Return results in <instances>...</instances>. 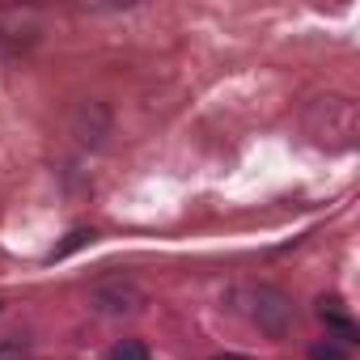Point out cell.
Returning <instances> with one entry per match:
<instances>
[{
	"mask_svg": "<svg viewBox=\"0 0 360 360\" xmlns=\"http://www.w3.org/2000/svg\"><path fill=\"white\" fill-rule=\"evenodd\" d=\"M318 318H322L326 330H335L339 339H356V322L339 309V301H322V305H318Z\"/></svg>",
	"mask_w": 360,
	"mask_h": 360,
	"instance_id": "obj_1",
	"label": "cell"
},
{
	"mask_svg": "<svg viewBox=\"0 0 360 360\" xmlns=\"http://www.w3.org/2000/svg\"><path fill=\"white\" fill-rule=\"evenodd\" d=\"M106 360H148V347H144L140 339H119V343L106 352Z\"/></svg>",
	"mask_w": 360,
	"mask_h": 360,
	"instance_id": "obj_2",
	"label": "cell"
},
{
	"mask_svg": "<svg viewBox=\"0 0 360 360\" xmlns=\"http://www.w3.org/2000/svg\"><path fill=\"white\" fill-rule=\"evenodd\" d=\"M309 360H347V347L335 343V339H322V343L309 347Z\"/></svg>",
	"mask_w": 360,
	"mask_h": 360,
	"instance_id": "obj_3",
	"label": "cell"
},
{
	"mask_svg": "<svg viewBox=\"0 0 360 360\" xmlns=\"http://www.w3.org/2000/svg\"><path fill=\"white\" fill-rule=\"evenodd\" d=\"M85 242H94V229H77V233H68V242L51 255V259H64V255H72L77 246H85Z\"/></svg>",
	"mask_w": 360,
	"mask_h": 360,
	"instance_id": "obj_4",
	"label": "cell"
},
{
	"mask_svg": "<svg viewBox=\"0 0 360 360\" xmlns=\"http://www.w3.org/2000/svg\"><path fill=\"white\" fill-rule=\"evenodd\" d=\"M212 360H246V356H233V352H225V356H212Z\"/></svg>",
	"mask_w": 360,
	"mask_h": 360,
	"instance_id": "obj_5",
	"label": "cell"
}]
</instances>
